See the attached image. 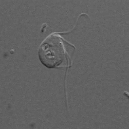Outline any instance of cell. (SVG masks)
<instances>
[{
	"mask_svg": "<svg viewBox=\"0 0 129 129\" xmlns=\"http://www.w3.org/2000/svg\"><path fill=\"white\" fill-rule=\"evenodd\" d=\"M68 43L58 34L53 33L49 35L39 47L38 56L40 62L49 69L60 66L69 58L66 46Z\"/></svg>",
	"mask_w": 129,
	"mask_h": 129,
	"instance_id": "1",
	"label": "cell"
}]
</instances>
